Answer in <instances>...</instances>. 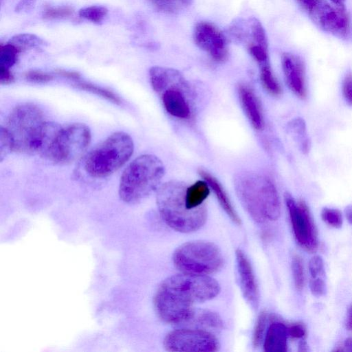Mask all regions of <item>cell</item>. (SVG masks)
Returning a JSON list of instances; mask_svg holds the SVG:
<instances>
[{"instance_id":"cell-39","label":"cell","mask_w":352,"mask_h":352,"mask_svg":"<svg viewBox=\"0 0 352 352\" xmlns=\"http://www.w3.org/2000/svg\"><path fill=\"white\" fill-rule=\"evenodd\" d=\"M56 73L65 78L78 80L80 78V74L76 72L67 71L63 69L56 70Z\"/></svg>"},{"instance_id":"cell-29","label":"cell","mask_w":352,"mask_h":352,"mask_svg":"<svg viewBox=\"0 0 352 352\" xmlns=\"http://www.w3.org/2000/svg\"><path fill=\"white\" fill-rule=\"evenodd\" d=\"M267 320V314L264 311L261 313L256 320L253 333V344L254 347L259 346L263 342Z\"/></svg>"},{"instance_id":"cell-43","label":"cell","mask_w":352,"mask_h":352,"mask_svg":"<svg viewBox=\"0 0 352 352\" xmlns=\"http://www.w3.org/2000/svg\"><path fill=\"white\" fill-rule=\"evenodd\" d=\"M344 213L347 221L352 225V204H350L345 208Z\"/></svg>"},{"instance_id":"cell-19","label":"cell","mask_w":352,"mask_h":352,"mask_svg":"<svg viewBox=\"0 0 352 352\" xmlns=\"http://www.w3.org/2000/svg\"><path fill=\"white\" fill-rule=\"evenodd\" d=\"M184 325L206 331L217 330L223 327V322L221 317L212 311L194 309L191 317Z\"/></svg>"},{"instance_id":"cell-5","label":"cell","mask_w":352,"mask_h":352,"mask_svg":"<svg viewBox=\"0 0 352 352\" xmlns=\"http://www.w3.org/2000/svg\"><path fill=\"white\" fill-rule=\"evenodd\" d=\"M47 122L43 111L32 103H23L10 113L3 126L13 151L38 153Z\"/></svg>"},{"instance_id":"cell-42","label":"cell","mask_w":352,"mask_h":352,"mask_svg":"<svg viewBox=\"0 0 352 352\" xmlns=\"http://www.w3.org/2000/svg\"><path fill=\"white\" fill-rule=\"evenodd\" d=\"M345 325L348 330L352 331V305L348 311Z\"/></svg>"},{"instance_id":"cell-38","label":"cell","mask_w":352,"mask_h":352,"mask_svg":"<svg viewBox=\"0 0 352 352\" xmlns=\"http://www.w3.org/2000/svg\"><path fill=\"white\" fill-rule=\"evenodd\" d=\"M14 80V76L10 69L0 67V82L1 85L11 83Z\"/></svg>"},{"instance_id":"cell-1","label":"cell","mask_w":352,"mask_h":352,"mask_svg":"<svg viewBox=\"0 0 352 352\" xmlns=\"http://www.w3.org/2000/svg\"><path fill=\"white\" fill-rule=\"evenodd\" d=\"M218 282L207 275L183 273L165 279L153 299L155 312L164 322L184 324L195 303L214 298L220 292Z\"/></svg>"},{"instance_id":"cell-46","label":"cell","mask_w":352,"mask_h":352,"mask_svg":"<svg viewBox=\"0 0 352 352\" xmlns=\"http://www.w3.org/2000/svg\"><path fill=\"white\" fill-rule=\"evenodd\" d=\"M344 346L346 348L349 349L350 350H352V338H347L345 340Z\"/></svg>"},{"instance_id":"cell-30","label":"cell","mask_w":352,"mask_h":352,"mask_svg":"<svg viewBox=\"0 0 352 352\" xmlns=\"http://www.w3.org/2000/svg\"><path fill=\"white\" fill-rule=\"evenodd\" d=\"M321 218L327 224L336 228H340L342 225L341 212L336 208L324 207L321 210Z\"/></svg>"},{"instance_id":"cell-36","label":"cell","mask_w":352,"mask_h":352,"mask_svg":"<svg viewBox=\"0 0 352 352\" xmlns=\"http://www.w3.org/2000/svg\"><path fill=\"white\" fill-rule=\"evenodd\" d=\"M309 288L313 295L321 296L326 292V285L321 278H312L309 282Z\"/></svg>"},{"instance_id":"cell-33","label":"cell","mask_w":352,"mask_h":352,"mask_svg":"<svg viewBox=\"0 0 352 352\" xmlns=\"http://www.w3.org/2000/svg\"><path fill=\"white\" fill-rule=\"evenodd\" d=\"M309 270L312 278H316L322 274L324 272L322 258L318 255L313 256L309 262Z\"/></svg>"},{"instance_id":"cell-14","label":"cell","mask_w":352,"mask_h":352,"mask_svg":"<svg viewBox=\"0 0 352 352\" xmlns=\"http://www.w3.org/2000/svg\"><path fill=\"white\" fill-rule=\"evenodd\" d=\"M281 64L288 87L298 98H306V73L302 60L295 54L285 52L281 57Z\"/></svg>"},{"instance_id":"cell-12","label":"cell","mask_w":352,"mask_h":352,"mask_svg":"<svg viewBox=\"0 0 352 352\" xmlns=\"http://www.w3.org/2000/svg\"><path fill=\"white\" fill-rule=\"evenodd\" d=\"M314 23L324 32L345 38L350 30V19L345 8L318 0L309 12Z\"/></svg>"},{"instance_id":"cell-16","label":"cell","mask_w":352,"mask_h":352,"mask_svg":"<svg viewBox=\"0 0 352 352\" xmlns=\"http://www.w3.org/2000/svg\"><path fill=\"white\" fill-rule=\"evenodd\" d=\"M239 96L244 111L254 129L261 130L264 122L260 102L253 90L248 85L239 86Z\"/></svg>"},{"instance_id":"cell-40","label":"cell","mask_w":352,"mask_h":352,"mask_svg":"<svg viewBox=\"0 0 352 352\" xmlns=\"http://www.w3.org/2000/svg\"><path fill=\"white\" fill-rule=\"evenodd\" d=\"M36 0H21L17 4L16 10L18 12L30 9Z\"/></svg>"},{"instance_id":"cell-25","label":"cell","mask_w":352,"mask_h":352,"mask_svg":"<svg viewBox=\"0 0 352 352\" xmlns=\"http://www.w3.org/2000/svg\"><path fill=\"white\" fill-rule=\"evenodd\" d=\"M160 10L169 14L178 13L188 8L193 0H151Z\"/></svg>"},{"instance_id":"cell-9","label":"cell","mask_w":352,"mask_h":352,"mask_svg":"<svg viewBox=\"0 0 352 352\" xmlns=\"http://www.w3.org/2000/svg\"><path fill=\"white\" fill-rule=\"evenodd\" d=\"M89 128L82 123L60 126L42 156L56 164H68L79 158L91 142Z\"/></svg>"},{"instance_id":"cell-41","label":"cell","mask_w":352,"mask_h":352,"mask_svg":"<svg viewBox=\"0 0 352 352\" xmlns=\"http://www.w3.org/2000/svg\"><path fill=\"white\" fill-rule=\"evenodd\" d=\"M318 0H297L299 5L308 12L311 10Z\"/></svg>"},{"instance_id":"cell-2","label":"cell","mask_w":352,"mask_h":352,"mask_svg":"<svg viewBox=\"0 0 352 352\" xmlns=\"http://www.w3.org/2000/svg\"><path fill=\"white\" fill-rule=\"evenodd\" d=\"M234 186L242 205L254 221L265 223L278 219L279 196L270 178L256 173L244 172L236 176Z\"/></svg>"},{"instance_id":"cell-27","label":"cell","mask_w":352,"mask_h":352,"mask_svg":"<svg viewBox=\"0 0 352 352\" xmlns=\"http://www.w3.org/2000/svg\"><path fill=\"white\" fill-rule=\"evenodd\" d=\"M107 12V9L103 6H91L80 9L78 14L86 20L99 23L104 19Z\"/></svg>"},{"instance_id":"cell-21","label":"cell","mask_w":352,"mask_h":352,"mask_svg":"<svg viewBox=\"0 0 352 352\" xmlns=\"http://www.w3.org/2000/svg\"><path fill=\"white\" fill-rule=\"evenodd\" d=\"M9 43L16 47L20 52L23 50L45 45V41L42 38L29 33L16 34L11 38Z\"/></svg>"},{"instance_id":"cell-32","label":"cell","mask_w":352,"mask_h":352,"mask_svg":"<svg viewBox=\"0 0 352 352\" xmlns=\"http://www.w3.org/2000/svg\"><path fill=\"white\" fill-rule=\"evenodd\" d=\"M342 92L346 102L352 106V73L345 75L342 83Z\"/></svg>"},{"instance_id":"cell-23","label":"cell","mask_w":352,"mask_h":352,"mask_svg":"<svg viewBox=\"0 0 352 352\" xmlns=\"http://www.w3.org/2000/svg\"><path fill=\"white\" fill-rule=\"evenodd\" d=\"M75 85L82 90L100 96L115 104H120L122 103V100L118 95L102 87L87 82L80 81L79 80H76Z\"/></svg>"},{"instance_id":"cell-4","label":"cell","mask_w":352,"mask_h":352,"mask_svg":"<svg viewBox=\"0 0 352 352\" xmlns=\"http://www.w3.org/2000/svg\"><path fill=\"white\" fill-rule=\"evenodd\" d=\"M164 174L163 164L156 156L146 154L136 157L122 174L120 198L128 204L140 202L158 189Z\"/></svg>"},{"instance_id":"cell-11","label":"cell","mask_w":352,"mask_h":352,"mask_svg":"<svg viewBox=\"0 0 352 352\" xmlns=\"http://www.w3.org/2000/svg\"><path fill=\"white\" fill-rule=\"evenodd\" d=\"M285 201L296 241L306 251L316 252L318 232L307 205L302 200L296 203L289 192L285 194Z\"/></svg>"},{"instance_id":"cell-17","label":"cell","mask_w":352,"mask_h":352,"mask_svg":"<svg viewBox=\"0 0 352 352\" xmlns=\"http://www.w3.org/2000/svg\"><path fill=\"white\" fill-rule=\"evenodd\" d=\"M287 327L280 322H273L268 327L263 339L266 352H286L287 351Z\"/></svg>"},{"instance_id":"cell-18","label":"cell","mask_w":352,"mask_h":352,"mask_svg":"<svg viewBox=\"0 0 352 352\" xmlns=\"http://www.w3.org/2000/svg\"><path fill=\"white\" fill-rule=\"evenodd\" d=\"M199 174L207 182L209 186L212 188L220 205L230 219L236 224L240 225L241 223V219L234 210L229 197L219 182L214 177L203 169L199 170Z\"/></svg>"},{"instance_id":"cell-20","label":"cell","mask_w":352,"mask_h":352,"mask_svg":"<svg viewBox=\"0 0 352 352\" xmlns=\"http://www.w3.org/2000/svg\"><path fill=\"white\" fill-rule=\"evenodd\" d=\"M209 185L206 180H198L186 187L185 203L188 209L195 210L204 206V201L210 194Z\"/></svg>"},{"instance_id":"cell-7","label":"cell","mask_w":352,"mask_h":352,"mask_svg":"<svg viewBox=\"0 0 352 352\" xmlns=\"http://www.w3.org/2000/svg\"><path fill=\"white\" fill-rule=\"evenodd\" d=\"M149 76L153 89L162 96L166 111L175 118L188 119L191 114L186 96L188 87L183 76L174 69L159 66L151 67Z\"/></svg>"},{"instance_id":"cell-26","label":"cell","mask_w":352,"mask_h":352,"mask_svg":"<svg viewBox=\"0 0 352 352\" xmlns=\"http://www.w3.org/2000/svg\"><path fill=\"white\" fill-rule=\"evenodd\" d=\"M20 52L9 42L0 45V67L10 69L16 62Z\"/></svg>"},{"instance_id":"cell-31","label":"cell","mask_w":352,"mask_h":352,"mask_svg":"<svg viewBox=\"0 0 352 352\" xmlns=\"http://www.w3.org/2000/svg\"><path fill=\"white\" fill-rule=\"evenodd\" d=\"M73 10L69 7L47 8L43 13L45 19H58L69 16L73 14Z\"/></svg>"},{"instance_id":"cell-22","label":"cell","mask_w":352,"mask_h":352,"mask_svg":"<svg viewBox=\"0 0 352 352\" xmlns=\"http://www.w3.org/2000/svg\"><path fill=\"white\" fill-rule=\"evenodd\" d=\"M260 78L265 89L272 95L279 96L281 94V87L275 78L270 64H266L259 67Z\"/></svg>"},{"instance_id":"cell-37","label":"cell","mask_w":352,"mask_h":352,"mask_svg":"<svg viewBox=\"0 0 352 352\" xmlns=\"http://www.w3.org/2000/svg\"><path fill=\"white\" fill-rule=\"evenodd\" d=\"M287 333L288 336L292 338H302L306 334V331L303 325L294 324L287 327Z\"/></svg>"},{"instance_id":"cell-10","label":"cell","mask_w":352,"mask_h":352,"mask_svg":"<svg viewBox=\"0 0 352 352\" xmlns=\"http://www.w3.org/2000/svg\"><path fill=\"white\" fill-rule=\"evenodd\" d=\"M164 346L168 351L214 352L218 351L219 343L209 331L186 327L168 333L164 340Z\"/></svg>"},{"instance_id":"cell-45","label":"cell","mask_w":352,"mask_h":352,"mask_svg":"<svg viewBox=\"0 0 352 352\" xmlns=\"http://www.w3.org/2000/svg\"><path fill=\"white\" fill-rule=\"evenodd\" d=\"M332 4H333L336 6L340 7V8H345L344 3L346 0H330Z\"/></svg>"},{"instance_id":"cell-28","label":"cell","mask_w":352,"mask_h":352,"mask_svg":"<svg viewBox=\"0 0 352 352\" xmlns=\"http://www.w3.org/2000/svg\"><path fill=\"white\" fill-rule=\"evenodd\" d=\"M292 270L295 287L300 291L305 285V274L302 261L298 255L292 258Z\"/></svg>"},{"instance_id":"cell-13","label":"cell","mask_w":352,"mask_h":352,"mask_svg":"<svg viewBox=\"0 0 352 352\" xmlns=\"http://www.w3.org/2000/svg\"><path fill=\"white\" fill-rule=\"evenodd\" d=\"M193 38L195 44L214 61L223 63L227 60V38L213 23L207 21L198 23L195 27Z\"/></svg>"},{"instance_id":"cell-44","label":"cell","mask_w":352,"mask_h":352,"mask_svg":"<svg viewBox=\"0 0 352 352\" xmlns=\"http://www.w3.org/2000/svg\"><path fill=\"white\" fill-rule=\"evenodd\" d=\"M308 350L309 349L307 342L305 340H301L298 344V351L307 352Z\"/></svg>"},{"instance_id":"cell-3","label":"cell","mask_w":352,"mask_h":352,"mask_svg":"<svg viewBox=\"0 0 352 352\" xmlns=\"http://www.w3.org/2000/svg\"><path fill=\"white\" fill-rule=\"evenodd\" d=\"M186 186L184 183L170 181L157 190L156 202L164 221L172 229L183 232H195L201 228L207 219L205 205L189 210L185 203Z\"/></svg>"},{"instance_id":"cell-24","label":"cell","mask_w":352,"mask_h":352,"mask_svg":"<svg viewBox=\"0 0 352 352\" xmlns=\"http://www.w3.org/2000/svg\"><path fill=\"white\" fill-rule=\"evenodd\" d=\"M289 126L291 132L296 135L302 151L308 152L310 142L307 138L306 124L303 119L297 118L293 120Z\"/></svg>"},{"instance_id":"cell-35","label":"cell","mask_w":352,"mask_h":352,"mask_svg":"<svg viewBox=\"0 0 352 352\" xmlns=\"http://www.w3.org/2000/svg\"><path fill=\"white\" fill-rule=\"evenodd\" d=\"M25 77L27 80L36 82H48L54 78L52 75L38 70L28 71L25 74Z\"/></svg>"},{"instance_id":"cell-6","label":"cell","mask_w":352,"mask_h":352,"mask_svg":"<svg viewBox=\"0 0 352 352\" xmlns=\"http://www.w3.org/2000/svg\"><path fill=\"white\" fill-rule=\"evenodd\" d=\"M133 148V142L129 134L113 133L87 155L84 169L92 177H107L130 159Z\"/></svg>"},{"instance_id":"cell-15","label":"cell","mask_w":352,"mask_h":352,"mask_svg":"<svg viewBox=\"0 0 352 352\" xmlns=\"http://www.w3.org/2000/svg\"><path fill=\"white\" fill-rule=\"evenodd\" d=\"M239 285L247 302L254 309L259 304V291L251 263L243 251L235 252Z\"/></svg>"},{"instance_id":"cell-8","label":"cell","mask_w":352,"mask_h":352,"mask_svg":"<svg viewBox=\"0 0 352 352\" xmlns=\"http://www.w3.org/2000/svg\"><path fill=\"white\" fill-rule=\"evenodd\" d=\"M175 267L183 273L207 275L219 271L223 265V257L214 243L195 241L182 244L173 253Z\"/></svg>"},{"instance_id":"cell-34","label":"cell","mask_w":352,"mask_h":352,"mask_svg":"<svg viewBox=\"0 0 352 352\" xmlns=\"http://www.w3.org/2000/svg\"><path fill=\"white\" fill-rule=\"evenodd\" d=\"M11 142L10 138L5 131L3 126H1L0 131V158L1 161L10 152L12 151Z\"/></svg>"}]
</instances>
